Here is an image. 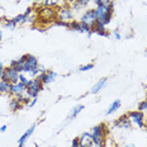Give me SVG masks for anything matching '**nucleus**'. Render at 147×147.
<instances>
[{
  "mask_svg": "<svg viewBox=\"0 0 147 147\" xmlns=\"http://www.w3.org/2000/svg\"><path fill=\"white\" fill-rule=\"evenodd\" d=\"M37 15H38L39 22L42 23H55L57 20V9L43 7L37 9Z\"/></svg>",
  "mask_w": 147,
  "mask_h": 147,
  "instance_id": "3",
  "label": "nucleus"
},
{
  "mask_svg": "<svg viewBox=\"0 0 147 147\" xmlns=\"http://www.w3.org/2000/svg\"><path fill=\"white\" fill-rule=\"evenodd\" d=\"M36 127H37V123H33L32 127H29L28 129L24 132L22 136H20V138L18 140V147H24V145H26V142L28 141V138L30 136L33 134V132H34V129H36Z\"/></svg>",
  "mask_w": 147,
  "mask_h": 147,
  "instance_id": "13",
  "label": "nucleus"
},
{
  "mask_svg": "<svg viewBox=\"0 0 147 147\" xmlns=\"http://www.w3.org/2000/svg\"><path fill=\"white\" fill-rule=\"evenodd\" d=\"M105 85H107V79H102V80H99L96 84H94V86L91 88L90 93L91 94H98L104 86H105Z\"/></svg>",
  "mask_w": 147,
  "mask_h": 147,
  "instance_id": "19",
  "label": "nucleus"
},
{
  "mask_svg": "<svg viewBox=\"0 0 147 147\" xmlns=\"http://www.w3.org/2000/svg\"><path fill=\"white\" fill-rule=\"evenodd\" d=\"M19 81H20V82H23V84L26 85V86H28V84H29L30 79L26 75V74H20V75H19Z\"/></svg>",
  "mask_w": 147,
  "mask_h": 147,
  "instance_id": "27",
  "label": "nucleus"
},
{
  "mask_svg": "<svg viewBox=\"0 0 147 147\" xmlns=\"http://www.w3.org/2000/svg\"><path fill=\"white\" fill-rule=\"evenodd\" d=\"M122 147H136V146L132 145V143H128V145H124V146H122Z\"/></svg>",
  "mask_w": 147,
  "mask_h": 147,
  "instance_id": "37",
  "label": "nucleus"
},
{
  "mask_svg": "<svg viewBox=\"0 0 147 147\" xmlns=\"http://www.w3.org/2000/svg\"><path fill=\"white\" fill-rule=\"evenodd\" d=\"M0 23L8 29H14L17 27V23L14 22V19H5L4 18V19H0Z\"/></svg>",
  "mask_w": 147,
  "mask_h": 147,
  "instance_id": "24",
  "label": "nucleus"
},
{
  "mask_svg": "<svg viewBox=\"0 0 147 147\" xmlns=\"http://www.w3.org/2000/svg\"><path fill=\"white\" fill-rule=\"evenodd\" d=\"M0 95H1V94H0Z\"/></svg>",
  "mask_w": 147,
  "mask_h": 147,
  "instance_id": "41",
  "label": "nucleus"
},
{
  "mask_svg": "<svg viewBox=\"0 0 147 147\" xmlns=\"http://www.w3.org/2000/svg\"><path fill=\"white\" fill-rule=\"evenodd\" d=\"M146 52H147V51H146Z\"/></svg>",
  "mask_w": 147,
  "mask_h": 147,
  "instance_id": "43",
  "label": "nucleus"
},
{
  "mask_svg": "<svg viewBox=\"0 0 147 147\" xmlns=\"http://www.w3.org/2000/svg\"><path fill=\"white\" fill-rule=\"evenodd\" d=\"M74 18V13H72V9L63 5L57 9V20H62V22H67L70 23Z\"/></svg>",
  "mask_w": 147,
  "mask_h": 147,
  "instance_id": "7",
  "label": "nucleus"
},
{
  "mask_svg": "<svg viewBox=\"0 0 147 147\" xmlns=\"http://www.w3.org/2000/svg\"><path fill=\"white\" fill-rule=\"evenodd\" d=\"M0 24H1V23H0Z\"/></svg>",
  "mask_w": 147,
  "mask_h": 147,
  "instance_id": "42",
  "label": "nucleus"
},
{
  "mask_svg": "<svg viewBox=\"0 0 147 147\" xmlns=\"http://www.w3.org/2000/svg\"><path fill=\"white\" fill-rule=\"evenodd\" d=\"M121 108V100H114L112 104H110V107L107 110V115H110V114H114L117 110Z\"/></svg>",
  "mask_w": 147,
  "mask_h": 147,
  "instance_id": "21",
  "label": "nucleus"
},
{
  "mask_svg": "<svg viewBox=\"0 0 147 147\" xmlns=\"http://www.w3.org/2000/svg\"><path fill=\"white\" fill-rule=\"evenodd\" d=\"M26 57H27V55H24V56H22L20 59H18V60H15V61H11L10 67H13V69L17 70L18 72H23L24 61H26Z\"/></svg>",
  "mask_w": 147,
  "mask_h": 147,
  "instance_id": "18",
  "label": "nucleus"
},
{
  "mask_svg": "<svg viewBox=\"0 0 147 147\" xmlns=\"http://www.w3.org/2000/svg\"><path fill=\"white\" fill-rule=\"evenodd\" d=\"M55 26H59V27H65V28H70V23L67 22H62V20H56L53 23Z\"/></svg>",
  "mask_w": 147,
  "mask_h": 147,
  "instance_id": "29",
  "label": "nucleus"
},
{
  "mask_svg": "<svg viewBox=\"0 0 147 147\" xmlns=\"http://www.w3.org/2000/svg\"><path fill=\"white\" fill-rule=\"evenodd\" d=\"M113 33H114V37H115V39H121V33H119V30H118V29H115V30H114V32H113Z\"/></svg>",
  "mask_w": 147,
  "mask_h": 147,
  "instance_id": "34",
  "label": "nucleus"
},
{
  "mask_svg": "<svg viewBox=\"0 0 147 147\" xmlns=\"http://www.w3.org/2000/svg\"><path fill=\"white\" fill-rule=\"evenodd\" d=\"M53 147H55V146H53Z\"/></svg>",
  "mask_w": 147,
  "mask_h": 147,
  "instance_id": "44",
  "label": "nucleus"
},
{
  "mask_svg": "<svg viewBox=\"0 0 147 147\" xmlns=\"http://www.w3.org/2000/svg\"><path fill=\"white\" fill-rule=\"evenodd\" d=\"M26 91H27V86L20 81L10 85V95H13V96H18V95H22V94H26Z\"/></svg>",
  "mask_w": 147,
  "mask_h": 147,
  "instance_id": "11",
  "label": "nucleus"
},
{
  "mask_svg": "<svg viewBox=\"0 0 147 147\" xmlns=\"http://www.w3.org/2000/svg\"><path fill=\"white\" fill-rule=\"evenodd\" d=\"M146 129H147V117H146Z\"/></svg>",
  "mask_w": 147,
  "mask_h": 147,
  "instance_id": "40",
  "label": "nucleus"
},
{
  "mask_svg": "<svg viewBox=\"0 0 147 147\" xmlns=\"http://www.w3.org/2000/svg\"><path fill=\"white\" fill-rule=\"evenodd\" d=\"M1 38H3V33H1V29H0V41H1Z\"/></svg>",
  "mask_w": 147,
  "mask_h": 147,
  "instance_id": "39",
  "label": "nucleus"
},
{
  "mask_svg": "<svg viewBox=\"0 0 147 147\" xmlns=\"http://www.w3.org/2000/svg\"><path fill=\"white\" fill-rule=\"evenodd\" d=\"M114 127H117V128H124V129H128V128H131V121H129V118H128V115L125 114V115H122L121 118H118L117 121H114Z\"/></svg>",
  "mask_w": 147,
  "mask_h": 147,
  "instance_id": "16",
  "label": "nucleus"
},
{
  "mask_svg": "<svg viewBox=\"0 0 147 147\" xmlns=\"http://www.w3.org/2000/svg\"><path fill=\"white\" fill-rule=\"evenodd\" d=\"M4 70H5V67L3 63H0V80H1V78H3V74H4Z\"/></svg>",
  "mask_w": 147,
  "mask_h": 147,
  "instance_id": "33",
  "label": "nucleus"
},
{
  "mask_svg": "<svg viewBox=\"0 0 147 147\" xmlns=\"http://www.w3.org/2000/svg\"><path fill=\"white\" fill-rule=\"evenodd\" d=\"M79 146L80 147H93L94 146L90 132H84L79 137Z\"/></svg>",
  "mask_w": 147,
  "mask_h": 147,
  "instance_id": "12",
  "label": "nucleus"
},
{
  "mask_svg": "<svg viewBox=\"0 0 147 147\" xmlns=\"http://www.w3.org/2000/svg\"><path fill=\"white\" fill-rule=\"evenodd\" d=\"M39 67V63H38V60L36 59L33 55H27L26 57V61H24V69H23V72L26 74H29L32 71H34Z\"/></svg>",
  "mask_w": 147,
  "mask_h": 147,
  "instance_id": "9",
  "label": "nucleus"
},
{
  "mask_svg": "<svg viewBox=\"0 0 147 147\" xmlns=\"http://www.w3.org/2000/svg\"><path fill=\"white\" fill-rule=\"evenodd\" d=\"M22 107H23V104L20 103L15 96L11 99V102H10V109L13 110V112H17V110H19Z\"/></svg>",
  "mask_w": 147,
  "mask_h": 147,
  "instance_id": "25",
  "label": "nucleus"
},
{
  "mask_svg": "<svg viewBox=\"0 0 147 147\" xmlns=\"http://www.w3.org/2000/svg\"><path fill=\"white\" fill-rule=\"evenodd\" d=\"M43 89V82H42V80L39 79V76H37V78L32 79V80L29 81L28 86H27V96L30 98V99H34V98L38 96L39 91Z\"/></svg>",
  "mask_w": 147,
  "mask_h": 147,
  "instance_id": "4",
  "label": "nucleus"
},
{
  "mask_svg": "<svg viewBox=\"0 0 147 147\" xmlns=\"http://www.w3.org/2000/svg\"><path fill=\"white\" fill-rule=\"evenodd\" d=\"M10 82L0 80V94H10Z\"/></svg>",
  "mask_w": 147,
  "mask_h": 147,
  "instance_id": "22",
  "label": "nucleus"
},
{
  "mask_svg": "<svg viewBox=\"0 0 147 147\" xmlns=\"http://www.w3.org/2000/svg\"><path fill=\"white\" fill-rule=\"evenodd\" d=\"M94 69V63H86V65H82L79 67V71L80 72H85V71H90Z\"/></svg>",
  "mask_w": 147,
  "mask_h": 147,
  "instance_id": "26",
  "label": "nucleus"
},
{
  "mask_svg": "<svg viewBox=\"0 0 147 147\" xmlns=\"http://www.w3.org/2000/svg\"><path fill=\"white\" fill-rule=\"evenodd\" d=\"M113 10H114V5L113 3H109V4H102L95 7V14H96V19L99 22H102L104 26L110 23L113 17Z\"/></svg>",
  "mask_w": 147,
  "mask_h": 147,
  "instance_id": "2",
  "label": "nucleus"
},
{
  "mask_svg": "<svg viewBox=\"0 0 147 147\" xmlns=\"http://www.w3.org/2000/svg\"><path fill=\"white\" fill-rule=\"evenodd\" d=\"M70 29L80 32V33H88L89 36L93 33L91 27L86 23H82L81 20H71V22H70Z\"/></svg>",
  "mask_w": 147,
  "mask_h": 147,
  "instance_id": "8",
  "label": "nucleus"
},
{
  "mask_svg": "<svg viewBox=\"0 0 147 147\" xmlns=\"http://www.w3.org/2000/svg\"><path fill=\"white\" fill-rule=\"evenodd\" d=\"M80 1H81L82 4H84V5H88L89 3H90V0H80Z\"/></svg>",
  "mask_w": 147,
  "mask_h": 147,
  "instance_id": "36",
  "label": "nucleus"
},
{
  "mask_svg": "<svg viewBox=\"0 0 147 147\" xmlns=\"http://www.w3.org/2000/svg\"><path fill=\"white\" fill-rule=\"evenodd\" d=\"M42 5L43 7H50V8H56L57 9V7H62L61 5V0H45L43 3H42Z\"/></svg>",
  "mask_w": 147,
  "mask_h": 147,
  "instance_id": "23",
  "label": "nucleus"
},
{
  "mask_svg": "<svg viewBox=\"0 0 147 147\" xmlns=\"http://www.w3.org/2000/svg\"><path fill=\"white\" fill-rule=\"evenodd\" d=\"M91 30H93V33H96V34H99V36H104V37L109 36L105 26H104L102 22H99V20H96V22L91 26Z\"/></svg>",
  "mask_w": 147,
  "mask_h": 147,
  "instance_id": "14",
  "label": "nucleus"
},
{
  "mask_svg": "<svg viewBox=\"0 0 147 147\" xmlns=\"http://www.w3.org/2000/svg\"><path fill=\"white\" fill-rule=\"evenodd\" d=\"M32 11H33V9H32V8H28L23 14H19V15H17L15 18H13L14 22L17 23V24H22V23L28 22V17L30 15V13H32Z\"/></svg>",
  "mask_w": 147,
  "mask_h": 147,
  "instance_id": "17",
  "label": "nucleus"
},
{
  "mask_svg": "<svg viewBox=\"0 0 147 147\" xmlns=\"http://www.w3.org/2000/svg\"><path fill=\"white\" fill-rule=\"evenodd\" d=\"M36 103H37V98H34V99H30V102L28 103V107H29V108H32V107L36 105Z\"/></svg>",
  "mask_w": 147,
  "mask_h": 147,
  "instance_id": "32",
  "label": "nucleus"
},
{
  "mask_svg": "<svg viewBox=\"0 0 147 147\" xmlns=\"http://www.w3.org/2000/svg\"><path fill=\"white\" fill-rule=\"evenodd\" d=\"M33 1H36V3H41V4H42V3H43L45 0H33Z\"/></svg>",
  "mask_w": 147,
  "mask_h": 147,
  "instance_id": "38",
  "label": "nucleus"
},
{
  "mask_svg": "<svg viewBox=\"0 0 147 147\" xmlns=\"http://www.w3.org/2000/svg\"><path fill=\"white\" fill-rule=\"evenodd\" d=\"M84 109V105H82V104H78V105H74V108L70 110V113H69V119H74L76 117V115L79 114V113L81 112V110Z\"/></svg>",
  "mask_w": 147,
  "mask_h": 147,
  "instance_id": "20",
  "label": "nucleus"
},
{
  "mask_svg": "<svg viewBox=\"0 0 147 147\" xmlns=\"http://www.w3.org/2000/svg\"><path fill=\"white\" fill-rule=\"evenodd\" d=\"M108 128H107V124L105 123H100L98 125H94L91 128V138H93V142H94V146L93 147H104L105 145V141L108 138Z\"/></svg>",
  "mask_w": 147,
  "mask_h": 147,
  "instance_id": "1",
  "label": "nucleus"
},
{
  "mask_svg": "<svg viewBox=\"0 0 147 147\" xmlns=\"http://www.w3.org/2000/svg\"><path fill=\"white\" fill-rule=\"evenodd\" d=\"M19 75H20V72H18L17 70H14L13 67L9 66V67H5L1 80H5V81L10 82V84H15V82L19 81Z\"/></svg>",
  "mask_w": 147,
  "mask_h": 147,
  "instance_id": "6",
  "label": "nucleus"
},
{
  "mask_svg": "<svg viewBox=\"0 0 147 147\" xmlns=\"http://www.w3.org/2000/svg\"><path fill=\"white\" fill-rule=\"evenodd\" d=\"M96 14H95V9H89V10L84 11V14L81 15V22L86 23L89 26H93L94 23L96 22Z\"/></svg>",
  "mask_w": 147,
  "mask_h": 147,
  "instance_id": "10",
  "label": "nucleus"
},
{
  "mask_svg": "<svg viewBox=\"0 0 147 147\" xmlns=\"http://www.w3.org/2000/svg\"><path fill=\"white\" fill-rule=\"evenodd\" d=\"M128 118L131 121V124L136 125L138 128H146V114L140 110H133V112L127 113Z\"/></svg>",
  "mask_w": 147,
  "mask_h": 147,
  "instance_id": "5",
  "label": "nucleus"
},
{
  "mask_svg": "<svg viewBox=\"0 0 147 147\" xmlns=\"http://www.w3.org/2000/svg\"><path fill=\"white\" fill-rule=\"evenodd\" d=\"M56 78H57V72H55V71H46L43 74H41L39 75V79L42 80V82H43V85H48V84H51V82H53L55 80H56Z\"/></svg>",
  "mask_w": 147,
  "mask_h": 147,
  "instance_id": "15",
  "label": "nucleus"
},
{
  "mask_svg": "<svg viewBox=\"0 0 147 147\" xmlns=\"http://www.w3.org/2000/svg\"><path fill=\"white\" fill-rule=\"evenodd\" d=\"M138 110H140V112H143L145 114L147 113V99L143 100V102H141L138 104Z\"/></svg>",
  "mask_w": 147,
  "mask_h": 147,
  "instance_id": "28",
  "label": "nucleus"
},
{
  "mask_svg": "<svg viewBox=\"0 0 147 147\" xmlns=\"http://www.w3.org/2000/svg\"><path fill=\"white\" fill-rule=\"evenodd\" d=\"M71 147H80L79 146V137L72 140V143H71Z\"/></svg>",
  "mask_w": 147,
  "mask_h": 147,
  "instance_id": "31",
  "label": "nucleus"
},
{
  "mask_svg": "<svg viewBox=\"0 0 147 147\" xmlns=\"http://www.w3.org/2000/svg\"><path fill=\"white\" fill-rule=\"evenodd\" d=\"M94 3H95V5H102V4H109L108 0H94Z\"/></svg>",
  "mask_w": 147,
  "mask_h": 147,
  "instance_id": "30",
  "label": "nucleus"
},
{
  "mask_svg": "<svg viewBox=\"0 0 147 147\" xmlns=\"http://www.w3.org/2000/svg\"><path fill=\"white\" fill-rule=\"evenodd\" d=\"M5 131H7V125H3V127H0V133H4Z\"/></svg>",
  "mask_w": 147,
  "mask_h": 147,
  "instance_id": "35",
  "label": "nucleus"
}]
</instances>
